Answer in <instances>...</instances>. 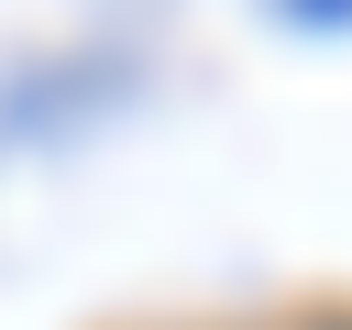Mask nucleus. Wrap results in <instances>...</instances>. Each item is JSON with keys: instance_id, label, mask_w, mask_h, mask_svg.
Returning a JSON list of instances; mask_svg holds the SVG:
<instances>
[{"instance_id": "f257e3e1", "label": "nucleus", "mask_w": 352, "mask_h": 330, "mask_svg": "<svg viewBox=\"0 0 352 330\" xmlns=\"http://www.w3.org/2000/svg\"><path fill=\"white\" fill-rule=\"evenodd\" d=\"M297 330H352V308H319V319H297Z\"/></svg>"}]
</instances>
